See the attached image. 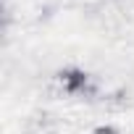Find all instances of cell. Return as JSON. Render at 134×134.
<instances>
[{"mask_svg":"<svg viewBox=\"0 0 134 134\" xmlns=\"http://www.w3.org/2000/svg\"><path fill=\"white\" fill-rule=\"evenodd\" d=\"M55 79L63 87V92H69V95H84L90 90V82H92V76L82 66H66V69H60L55 74Z\"/></svg>","mask_w":134,"mask_h":134,"instance_id":"6da1fadb","label":"cell"},{"mask_svg":"<svg viewBox=\"0 0 134 134\" xmlns=\"http://www.w3.org/2000/svg\"><path fill=\"white\" fill-rule=\"evenodd\" d=\"M92 134H121V131H118V126H113V124H100V126H95Z\"/></svg>","mask_w":134,"mask_h":134,"instance_id":"7a4b0ae2","label":"cell"}]
</instances>
